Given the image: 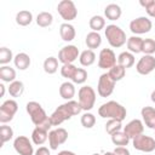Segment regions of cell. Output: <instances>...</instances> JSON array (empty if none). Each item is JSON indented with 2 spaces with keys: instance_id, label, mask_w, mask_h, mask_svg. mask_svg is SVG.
<instances>
[{
  "instance_id": "1",
  "label": "cell",
  "mask_w": 155,
  "mask_h": 155,
  "mask_svg": "<svg viewBox=\"0 0 155 155\" xmlns=\"http://www.w3.org/2000/svg\"><path fill=\"white\" fill-rule=\"evenodd\" d=\"M82 110L81 105L76 101H68L67 103L59 105L50 116V121L52 126H59L65 120H69L71 116L80 114Z\"/></svg>"
},
{
  "instance_id": "2",
  "label": "cell",
  "mask_w": 155,
  "mask_h": 155,
  "mask_svg": "<svg viewBox=\"0 0 155 155\" xmlns=\"http://www.w3.org/2000/svg\"><path fill=\"white\" fill-rule=\"evenodd\" d=\"M25 109H27V113L30 116L31 122L36 127H41L46 131H48L51 128L52 124L50 121V116L46 115V113L42 109V107L40 105V103L34 102V101L28 102L27 105H25Z\"/></svg>"
},
{
  "instance_id": "3",
  "label": "cell",
  "mask_w": 155,
  "mask_h": 155,
  "mask_svg": "<svg viewBox=\"0 0 155 155\" xmlns=\"http://www.w3.org/2000/svg\"><path fill=\"white\" fill-rule=\"evenodd\" d=\"M98 114H99V116H102L104 119H109V120L114 119V120L124 121L127 111H126V108L122 107L120 103H117L115 101H109L99 107Z\"/></svg>"
},
{
  "instance_id": "4",
  "label": "cell",
  "mask_w": 155,
  "mask_h": 155,
  "mask_svg": "<svg viewBox=\"0 0 155 155\" xmlns=\"http://www.w3.org/2000/svg\"><path fill=\"white\" fill-rule=\"evenodd\" d=\"M105 38L108 42L110 44L111 47H121L122 45L126 44V34L125 31L115 25V24H109L105 28Z\"/></svg>"
},
{
  "instance_id": "5",
  "label": "cell",
  "mask_w": 155,
  "mask_h": 155,
  "mask_svg": "<svg viewBox=\"0 0 155 155\" xmlns=\"http://www.w3.org/2000/svg\"><path fill=\"white\" fill-rule=\"evenodd\" d=\"M79 103L82 108V110L88 111L93 108L96 102V92L91 86H82L79 90Z\"/></svg>"
},
{
  "instance_id": "6",
  "label": "cell",
  "mask_w": 155,
  "mask_h": 155,
  "mask_svg": "<svg viewBox=\"0 0 155 155\" xmlns=\"http://www.w3.org/2000/svg\"><path fill=\"white\" fill-rule=\"evenodd\" d=\"M132 144H133V148L136 150H139V151L151 153L155 150V139L153 137L145 136L143 133L134 137L132 139Z\"/></svg>"
},
{
  "instance_id": "7",
  "label": "cell",
  "mask_w": 155,
  "mask_h": 155,
  "mask_svg": "<svg viewBox=\"0 0 155 155\" xmlns=\"http://www.w3.org/2000/svg\"><path fill=\"white\" fill-rule=\"evenodd\" d=\"M57 11L61 15V17L67 22L75 19L78 16L76 6L71 0H62L57 6Z\"/></svg>"
},
{
  "instance_id": "8",
  "label": "cell",
  "mask_w": 155,
  "mask_h": 155,
  "mask_svg": "<svg viewBox=\"0 0 155 155\" xmlns=\"http://www.w3.org/2000/svg\"><path fill=\"white\" fill-rule=\"evenodd\" d=\"M18 110V104L13 99H7L5 101L1 107H0V122L6 124L11 121L15 116V114Z\"/></svg>"
},
{
  "instance_id": "9",
  "label": "cell",
  "mask_w": 155,
  "mask_h": 155,
  "mask_svg": "<svg viewBox=\"0 0 155 155\" xmlns=\"http://www.w3.org/2000/svg\"><path fill=\"white\" fill-rule=\"evenodd\" d=\"M114 87H115V81L109 76L108 73H104L99 76L97 91L101 97H109L113 93Z\"/></svg>"
},
{
  "instance_id": "10",
  "label": "cell",
  "mask_w": 155,
  "mask_h": 155,
  "mask_svg": "<svg viewBox=\"0 0 155 155\" xmlns=\"http://www.w3.org/2000/svg\"><path fill=\"white\" fill-rule=\"evenodd\" d=\"M79 48L74 45H68L64 46L59 50L58 52V61L62 62L63 64H73L75 59L79 57Z\"/></svg>"
},
{
  "instance_id": "11",
  "label": "cell",
  "mask_w": 155,
  "mask_h": 155,
  "mask_svg": "<svg viewBox=\"0 0 155 155\" xmlns=\"http://www.w3.org/2000/svg\"><path fill=\"white\" fill-rule=\"evenodd\" d=\"M67 139H68V132L65 128L58 127L48 133V144L52 150H56L61 144L65 143Z\"/></svg>"
},
{
  "instance_id": "12",
  "label": "cell",
  "mask_w": 155,
  "mask_h": 155,
  "mask_svg": "<svg viewBox=\"0 0 155 155\" xmlns=\"http://www.w3.org/2000/svg\"><path fill=\"white\" fill-rule=\"evenodd\" d=\"M116 64V56L111 48H102L98 57V67L101 69H110Z\"/></svg>"
},
{
  "instance_id": "13",
  "label": "cell",
  "mask_w": 155,
  "mask_h": 155,
  "mask_svg": "<svg viewBox=\"0 0 155 155\" xmlns=\"http://www.w3.org/2000/svg\"><path fill=\"white\" fill-rule=\"evenodd\" d=\"M153 27V23L149 18L147 17H138L130 23V29L133 34H145L150 31Z\"/></svg>"
},
{
  "instance_id": "14",
  "label": "cell",
  "mask_w": 155,
  "mask_h": 155,
  "mask_svg": "<svg viewBox=\"0 0 155 155\" xmlns=\"http://www.w3.org/2000/svg\"><path fill=\"white\" fill-rule=\"evenodd\" d=\"M13 148L19 155H33L34 153L31 142L25 136H18L13 142Z\"/></svg>"
},
{
  "instance_id": "15",
  "label": "cell",
  "mask_w": 155,
  "mask_h": 155,
  "mask_svg": "<svg viewBox=\"0 0 155 155\" xmlns=\"http://www.w3.org/2000/svg\"><path fill=\"white\" fill-rule=\"evenodd\" d=\"M136 69L142 75H148L155 69V57L151 54H144L137 63Z\"/></svg>"
},
{
  "instance_id": "16",
  "label": "cell",
  "mask_w": 155,
  "mask_h": 155,
  "mask_svg": "<svg viewBox=\"0 0 155 155\" xmlns=\"http://www.w3.org/2000/svg\"><path fill=\"white\" fill-rule=\"evenodd\" d=\"M144 131V126H143V122L138 119H134L132 121H130L125 127H124V132L130 137V139L142 134Z\"/></svg>"
},
{
  "instance_id": "17",
  "label": "cell",
  "mask_w": 155,
  "mask_h": 155,
  "mask_svg": "<svg viewBox=\"0 0 155 155\" xmlns=\"http://www.w3.org/2000/svg\"><path fill=\"white\" fill-rule=\"evenodd\" d=\"M140 115L149 128L155 130V109L153 107H144L140 110Z\"/></svg>"
},
{
  "instance_id": "18",
  "label": "cell",
  "mask_w": 155,
  "mask_h": 155,
  "mask_svg": "<svg viewBox=\"0 0 155 155\" xmlns=\"http://www.w3.org/2000/svg\"><path fill=\"white\" fill-rule=\"evenodd\" d=\"M47 132L48 131H46V130H44L41 127H35L33 130V132H31V140H33V143L36 144V145L44 144L47 140V138H48V133Z\"/></svg>"
},
{
  "instance_id": "19",
  "label": "cell",
  "mask_w": 155,
  "mask_h": 155,
  "mask_svg": "<svg viewBox=\"0 0 155 155\" xmlns=\"http://www.w3.org/2000/svg\"><path fill=\"white\" fill-rule=\"evenodd\" d=\"M59 94L63 99H67V101H71V98L74 97L75 94V86L73 82H69V81H65L59 87Z\"/></svg>"
},
{
  "instance_id": "20",
  "label": "cell",
  "mask_w": 155,
  "mask_h": 155,
  "mask_svg": "<svg viewBox=\"0 0 155 155\" xmlns=\"http://www.w3.org/2000/svg\"><path fill=\"white\" fill-rule=\"evenodd\" d=\"M59 34H61V38L64 40V41H71L74 40L75 38V28L69 24V23H63L61 27H59Z\"/></svg>"
},
{
  "instance_id": "21",
  "label": "cell",
  "mask_w": 155,
  "mask_h": 155,
  "mask_svg": "<svg viewBox=\"0 0 155 155\" xmlns=\"http://www.w3.org/2000/svg\"><path fill=\"white\" fill-rule=\"evenodd\" d=\"M104 15L109 21H116L121 17V7L116 4H109L104 8Z\"/></svg>"
},
{
  "instance_id": "22",
  "label": "cell",
  "mask_w": 155,
  "mask_h": 155,
  "mask_svg": "<svg viewBox=\"0 0 155 155\" xmlns=\"http://www.w3.org/2000/svg\"><path fill=\"white\" fill-rule=\"evenodd\" d=\"M86 45L90 50H94L97 47L101 46L102 44V36L97 31H90L87 35H86Z\"/></svg>"
},
{
  "instance_id": "23",
  "label": "cell",
  "mask_w": 155,
  "mask_h": 155,
  "mask_svg": "<svg viewBox=\"0 0 155 155\" xmlns=\"http://www.w3.org/2000/svg\"><path fill=\"white\" fill-rule=\"evenodd\" d=\"M13 63H15V67L18 68L19 70H25L30 65V57L27 53L21 52L16 54V57L13 58Z\"/></svg>"
},
{
  "instance_id": "24",
  "label": "cell",
  "mask_w": 155,
  "mask_h": 155,
  "mask_svg": "<svg viewBox=\"0 0 155 155\" xmlns=\"http://www.w3.org/2000/svg\"><path fill=\"white\" fill-rule=\"evenodd\" d=\"M142 46H143V39L139 36H131L127 39V48L130 50L131 53H139L142 52Z\"/></svg>"
},
{
  "instance_id": "25",
  "label": "cell",
  "mask_w": 155,
  "mask_h": 155,
  "mask_svg": "<svg viewBox=\"0 0 155 155\" xmlns=\"http://www.w3.org/2000/svg\"><path fill=\"white\" fill-rule=\"evenodd\" d=\"M117 64L124 67L125 69L131 68L134 64V56H133V53L127 52V51L121 52L119 54V57H117Z\"/></svg>"
},
{
  "instance_id": "26",
  "label": "cell",
  "mask_w": 155,
  "mask_h": 155,
  "mask_svg": "<svg viewBox=\"0 0 155 155\" xmlns=\"http://www.w3.org/2000/svg\"><path fill=\"white\" fill-rule=\"evenodd\" d=\"M0 79L5 82H13L16 79V71L13 68L8 65H2L0 68Z\"/></svg>"
},
{
  "instance_id": "27",
  "label": "cell",
  "mask_w": 155,
  "mask_h": 155,
  "mask_svg": "<svg viewBox=\"0 0 155 155\" xmlns=\"http://www.w3.org/2000/svg\"><path fill=\"white\" fill-rule=\"evenodd\" d=\"M79 61L81 63V65L84 67H90L96 61V54L92 50H85L80 53V57H79Z\"/></svg>"
},
{
  "instance_id": "28",
  "label": "cell",
  "mask_w": 155,
  "mask_h": 155,
  "mask_svg": "<svg viewBox=\"0 0 155 155\" xmlns=\"http://www.w3.org/2000/svg\"><path fill=\"white\" fill-rule=\"evenodd\" d=\"M31 21H33V15H31V12H29L27 10L19 11L16 15V22H17V24H19L22 27H25V25L30 24Z\"/></svg>"
},
{
  "instance_id": "29",
  "label": "cell",
  "mask_w": 155,
  "mask_h": 155,
  "mask_svg": "<svg viewBox=\"0 0 155 155\" xmlns=\"http://www.w3.org/2000/svg\"><path fill=\"white\" fill-rule=\"evenodd\" d=\"M111 142L115 145L126 147L128 144V142H130V137L124 131H119V132H115L114 134H111Z\"/></svg>"
},
{
  "instance_id": "30",
  "label": "cell",
  "mask_w": 155,
  "mask_h": 155,
  "mask_svg": "<svg viewBox=\"0 0 155 155\" xmlns=\"http://www.w3.org/2000/svg\"><path fill=\"white\" fill-rule=\"evenodd\" d=\"M53 22V16L50 13V12H40L36 17V23L39 27H42V28H46L48 25H51Z\"/></svg>"
},
{
  "instance_id": "31",
  "label": "cell",
  "mask_w": 155,
  "mask_h": 155,
  "mask_svg": "<svg viewBox=\"0 0 155 155\" xmlns=\"http://www.w3.org/2000/svg\"><path fill=\"white\" fill-rule=\"evenodd\" d=\"M108 74H109V76L116 82V81H120V80L125 76V74H126V69H125L124 67L119 65V64H115L113 68L109 69Z\"/></svg>"
},
{
  "instance_id": "32",
  "label": "cell",
  "mask_w": 155,
  "mask_h": 155,
  "mask_svg": "<svg viewBox=\"0 0 155 155\" xmlns=\"http://www.w3.org/2000/svg\"><path fill=\"white\" fill-rule=\"evenodd\" d=\"M23 92H24V85H23L22 81L15 80L13 82L10 84V86H8V93L12 97H21Z\"/></svg>"
},
{
  "instance_id": "33",
  "label": "cell",
  "mask_w": 155,
  "mask_h": 155,
  "mask_svg": "<svg viewBox=\"0 0 155 155\" xmlns=\"http://www.w3.org/2000/svg\"><path fill=\"white\" fill-rule=\"evenodd\" d=\"M58 69V59L56 57H48L44 62V70L47 74H54Z\"/></svg>"
},
{
  "instance_id": "34",
  "label": "cell",
  "mask_w": 155,
  "mask_h": 155,
  "mask_svg": "<svg viewBox=\"0 0 155 155\" xmlns=\"http://www.w3.org/2000/svg\"><path fill=\"white\" fill-rule=\"evenodd\" d=\"M88 24H90V28L92 29V31H97V33H98L101 29L104 28V25H105V19H104L102 16L96 15V16L91 17Z\"/></svg>"
},
{
  "instance_id": "35",
  "label": "cell",
  "mask_w": 155,
  "mask_h": 155,
  "mask_svg": "<svg viewBox=\"0 0 155 155\" xmlns=\"http://www.w3.org/2000/svg\"><path fill=\"white\" fill-rule=\"evenodd\" d=\"M121 127H122L121 121H119V120H114V119H110V120L105 124V131H107L110 136L114 134L115 132L121 131Z\"/></svg>"
},
{
  "instance_id": "36",
  "label": "cell",
  "mask_w": 155,
  "mask_h": 155,
  "mask_svg": "<svg viewBox=\"0 0 155 155\" xmlns=\"http://www.w3.org/2000/svg\"><path fill=\"white\" fill-rule=\"evenodd\" d=\"M13 137V130L7 126V125H2L0 127V138H1V144L8 142L11 138Z\"/></svg>"
},
{
  "instance_id": "37",
  "label": "cell",
  "mask_w": 155,
  "mask_h": 155,
  "mask_svg": "<svg viewBox=\"0 0 155 155\" xmlns=\"http://www.w3.org/2000/svg\"><path fill=\"white\" fill-rule=\"evenodd\" d=\"M13 54H12V51L7 47H1L0 48V64L5 65L7 63H10L12 59H13Z\"/></svg>"
},
{
  "instance_id": "38",
  "label": "cell",
  "mask_w": 155,
  "mask_h": 155,
  "mask_svg": "<svg viewBox=\"0 0 155 155\" xmlns=\"http://www.w3.org/2000/svg\"><path fill=\"white\" fill-rule=\"evenodd\" d=\"M86 80H87V71L82 68H76V71H75L74 76L71 78V81L74 84L80 85V84H84Z\"/></svg>"
},
{
  "instance_id": "39",
  "label": "cell",
  "mask_w": 155,
  "mask_h": 155,
  "mask_svg": "<svg viewBox=\"0 0 155 155\" xmlns=\"http://www.w3.org/2000/svg\"><path fill=\"white\" fill-rule=\"evenodd\" d=\"M142 52L145 54H153L155 52V40L154 39H143V46H142Z\"/></svg>"
},
{
  "instance_id": "40",
  "label": "cell",
  "mask_w": 155,
  "mask_h": 155,
  "mask_svg": "<svg viewBox=\"0 0 155 155\" xmlns=\"http://www.w3.org/2000/svg\"><path fill=\"white\" fill-rule=\"evenodd\" d=\"M96 124V117L93 114L91 113H85L82 116H81V125L85 127V128H92Z\"/></svg>"
},
{
  "instance_id": "41",
  "label": "cell",
  "mask_w": 155,
  "mask_h": 155,
  "mask_svg": "<svg viewBox=\"0 0 155 155\" xmlns=\"http://www.w3.org/2000/svg\"><path fill=\"white\" fill-rule=\"evenodd\" d=\"M76 71V67L74 64H63L62 68H61V74L63 78H67V79H70L74 76Z\"/></svg>"
},
{
  "instance_id": "42",
  "label": "cell",
  "mask_w": 155,
  "mask_h": 155,
  "mask_svg": "<svg viewBox=\"0 0 155 155\" xmlns=\"http://www.w3.org/2000/svg\"><path fill=\"white\" fill-rule=\"evenodd\" d=\"M113 153H114V155H131L130 150L126 147H116Z\"/></svg>"
},
{
  "instance_id": "43",
  "label": "cell",
  "mask_w": 155,
  "mask_h": 155,
  "mask_svg": "<svg viewBox=\"0 0 155 155\" xmlns=\"http://www.w3.org/2000/svg\"><path fill=\"white\" fill-rule=\"evenodd\" d=\"M35 155H50V150H48L46 147H40V148L35 151Z\"/></svg>"
},
{
  "instance_id": "44",
  "label": "cell",
  "mask_w": 155,
  "mask_h": 155,
  "mask_svg": "<svg viewBox=\"0 0 155 155\" xmlns=\"http://www.w3.org/2000/svg\"><path fill=\"white\" fill-rule=\"evenodd\" d=\"M147 10V13L150 16V17H155V1L148 7V8H145Z\"/></svg>"
},
{
  "instance_id": "45",
  "label": "cell",
  "mask_w": 155,
  "mask_h": 155,
  "mask_svg": "<svg viewBox=\"0 0 155 155\" xmlns=\"http://www.w3.org/2000/svg\"><path fill=\"white\" fill-rule=\"evenodd\" d=\"M154 1H155V0H140V1H139V4H140L143 7L148 8V7H149V6H150V5H151Z\"/></svg>"
},
{
  "instance_id": "46",
  "label": "cell",
  "mask_w": 155,
  "mask_h": 155,
  "mask_svg": "<svg viewBox=\"0 0 155 155\" xmlns=\"http://www.w3.org/2000/svg\"><path fill=\"white\" fill-rule=\"evenodd\" d=\"M58 155H76V154L73 151H69V150H62L58 153Z\"/></svg>"
},
{
  "instance_id": "47",
  "label": "cell",
  "mask_w": 155,
  "mask_h": 155,
  "mask_svg": "<svg viewBox=\"0 0 155 155\" xmlns=\"http://www.w3.org/2000/svg\"><path fill=\"white\" fill-rule=\"evenodd\" d=\"M0 91H1V93H0V96H1V97H4V94H5V86H4L2 84L0 85Z\"/></svg>"
},
{
  "instance_id": "48",
  "label": "cell",
  "mask_w": 155,
  "mask_h": 155,
  "mask_svg": "<svg viewBox=\"0 0 155 155\" xmlns=\"http://www.w3.org/2000/svg\"><path fill=\"white\" fill-rule=\"evenodd\" d=\"M93 155H114V153L113 151H107L104 154H93Z\"/></svg>"
},
{
  "instance_id": "49",
  "label": "cell",
  "mask_w": 155,
  "mask_h": 155,
  "mask_svg": "<svg viewBox=\"0 0 155 155\" xmlns=\"http://www.w3.org/2000/svg\"><path fill=\"white\" fill-rule=\"evenodd\" d=\"M150 97H151V101L155 103V91H153V92H151V96H150Z\"/></svg>"
}]
</instances>
